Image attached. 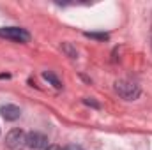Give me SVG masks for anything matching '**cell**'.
Here are the masks:
<instances>
[{
    "label": "cell",
    "mask_w": 152,
    "mask_h": 150,
    "mask_svg": "<svg viewBox=\"0 0 152 150\" xmlns=\"http://www.w3.org/2000/svg\"><path fill=\"white\" fill-rule=\"evenodd\" d=\"M115 92L122 99H126V101H134V99L140 97V87L136 83L129 81V79H118V81H115Z\"/></svg>",
    "instance_id": "1"
},
{
    "label": "cell",
    "mask_w": 152,
    "mask_h": 150,
    "mask_svg": "<svg viewBox=\"0 0 152 150\" xmlns=\"http://www.w3.org/2000/svg\"><path fill=\"white\" fill-rule=\"evenodd\" d=\"M5 145L11 150H21L27 145V134L21 129H11L5 136Z\"/></svg>",
    "instance_id": "2"
},
{
    "label": "cell",
    "mask_w": 152,
    "mask_h": 150,
    "mask_svg": "<svg viewBox=\"0 0 152 150\" xmlns=\"http://www.w3.org/2000/svg\"><path fill=\"white\" fill-rule=\"evenodd\" d=\"M0 37L11 39V41H16V42H28L30 34L25 28H20V27H4V28H0Z\"/></svg>",
    "instance_id": "3"
},
{
    "label": "cell",
    "mask_w": 152,
    "mask_h": 150,
    "mask_svg": "<svg viewBox=\"0 0 152 150\" xmlns=\"http://www.w3.org/2000/svg\"><path fill=\"white\" fill-rule=\"evenodd\" d=\"M27 147H30L34 150H46L50 145H48V138L42 133L32 131V133L27 134Z\"/></svg>",
    "instance_id": "4"
},
{
    "label": "cell",
    "mask_w": 152,
    "mask_h": 150,
    "mask_svg": "<svg viewBox=\"0 0 152 150\" xmlns=\"http://www.w3.org/2000/svg\"><path fill=\"white\" fill-rule=\"evenodd\" d=\"M0 113H2V117H4L7 122H14V120L20 118L21 110H20L18 106H14V104H4V106L0 108Z\"/></svg>",
    "instance_id": "5"
},
{
    "label": "cell",
    "mask_w": 152,
    "mask_h": 150,
    "mask_svg": "<svg viewBox=\"0 0 152 150\" xmlns=\"http://www.w3.org/2000/svg\"><path fill=\"white\" fill-rule=\"evenodd\" d=\"M42 78H44V79H48V81H50L55 88H60V87H62V83L57 79V76L51 74V73H42Z\"/></svg>",
    "instance_id": "6"
},
{
    "label": "cell",
    "mask_w": 152,
    "mask_h": 150,
    "mask_svg": "<svg viewBox=\"0 0 152 150\" xmlns=\"http://www.w3.org/2000/svg\"><path fill=\"white\" fill-rule=\"evenodd\" d=\"M85 36L90 37V39H97V41H108V39H110L108 34H94V32H87Z\"/></svg>",
    "instance_id": "7"
},
{
    "label": "cell",
    "mask_w": 152,
    "mask_h": 150,
    "mask_svg": "<svg viewBox=\"0 0 152 150\" xmlns=\"http://www.w3.org/2000/svg\"><path fill=\"white\" fill-rule=\"evenodd\" d=\"M83 103H85V104H88V106H94V108H99V104H97L96 101H92V99H83Z\"/></svg>",
    "instance_id": "8"
},
{
    "label": "cell",
    "mask_w": 152,
    "mask_h": 150,
    "mask_svg": "<svg viewBox=\"0 0 152 150\" xmlns=\"http://www.w3.org/2000/svg\"><path fill=\"white\" fill-rule=\"evenodd\" d=\"M64 150H83L80 145H67V147H64Z\"/></svg>",
    "instance_id": "9"
},
{
    "label": "cell",
    "mask_w": 152,
    "mask_h": 150,
    "mask_svg": "<svg viewBox=\"0 0 152 150\" xmlns=\"http://www.w3.org/2000/svg\"><path fill=\"white\" fill-rule=\"evenodd\" d=\"M46 150H60V147H57V145H50Z\"/></svg>",
    "instance_id": "10"
}]
</instances>
